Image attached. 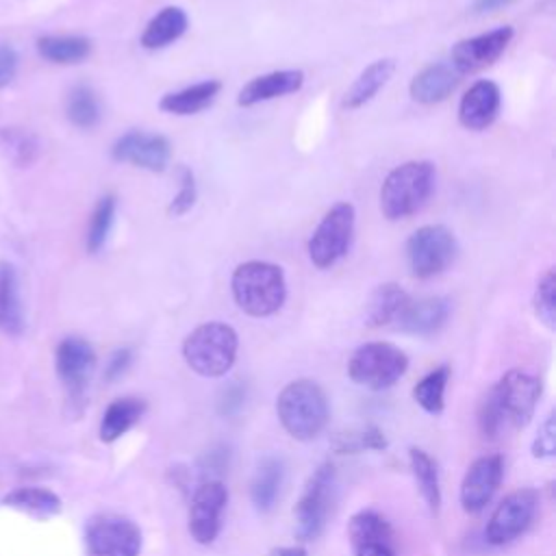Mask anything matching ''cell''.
Returning <instances> with one entry per match:
<instances>
[{
	"label": "cell",
	"instance_id": "18",
	"mask_svg": "<svg viewBox=\"0 0 556 556\" xmlns=\"http://www.w3.org/2000/svg\"><path fill=\"white\" fill-rule=\"evenodd\" d=\"M500 106V87L493 80H478L465 91L458 102V122L467 130H484L495 122Z\"/></svg>",
	"mask_w": 556,
	"mask_h": 556
},
{
	"label": "cell",
	"instance_id": "36",
	"mask_svg": "<svg viewBox=\"0 0 556 556\" xmlns=\"http://www.w3.org/2000/svg\"><path fill=\"white\" fill-rule=\"evenodd\" d=\"M534 315L539 321H543L549 330L556 328V274L549 269L536 285L534 298H532Z\"/></svg>",
	"mask_w": 556,
	"mask_h": 556
},
{
	"label": "cell",
	"instance_id": "26",
	"mask_svg": "<svg viewBox=\"0 0 556 556\" xmlns=\"http://www.w3.org/2000/svg\"><path fill=\"white\" fill-rule=\"evenodd\" d=\"M408 293L395 285V282H387V285H380L369 302H367V308H365V324L371 326V328H382V326H389V324H395L400 313L404 311V306L408 304Z\"/></svg>",
	"mask_w": 556,
	"mask_h": 556
},
{
	"label": "cell",
	"instance_id": "10",
	"mask_svg": "<svg viewBox=\"0 0 556 556\" xmlns=\"http://www.w3.org/2000/svg\"><path fill=\"white\" fill-rule=\"evenodd\" d=\"M85 545L91 556H139L141 530L119 515H98L85 528Z\"/></svg>",
	"mask_w": 556,
	"mask_h": 556
},
{
	"label": "cell",
	"instance_id": "9",
	"mask_svg": "<svg viewBox=\"0 0 556 556\" xmlns=\"http://www.w3.org/2000/svg\"><path fill=\"white\" fill-rule=\"evenodd\" d=\"M334 467L321 463L308 478L298 504H295V534L300 541H313L324 532L326 517L332 502Z\"/></svg>",
	"mask_w": 556,
	"mask_h": 556
},
{
	"label": "cell",
	"instance_id": "35",
	"mask_svg": "<svg viewBox=\"0 0 556 556\" xmlns=\"http://www.w3.org/2000/svg\"><path fill=\"white\" fill-rule=\"evenodd\" d=\"M67 117L78 128H91L100 119V102L87 85L72 89L67 98Z\"/></svg>",
	"mask_w": 556,
	"mask_h": 556
},
{
	"label": "cell",
	"instance_id": "23",
	"mask_svg": "<svg viewBox=\"0 0 556 556\" xmlns=\"http://www.w3.org/2000/svg\"><path fill=\"white\" fill-rule=\"evenodd\" d=\"M222 91V83L219 80H200L195 85H189L185 89L165 93L159 102L161 111L172 113V115H193L204 111Z\"/></svg>",
	"mask_w": 556,
	"mask_h": 556
},
{
	"label": "cell",
	"instance_id": "5",
	"mask_svg": "<svg viewBox=\"0 0 556 556\" xmlns=\"http://www.w3.org/2000/svg\"><path fill=\"white\" fill-rule=\"evenodd\" d=\"M237 350L239 337L235 328L224 321H206L198 326L182 343L187 365L204 378L224 376L235 365Z\"/></svg>",
	"mask_w": 556,
	"mask_h": 556
},
{
	"label": "cell",
	"instance_id": "32",
	"mask_svg": "<svg viewBox=\"0 0 556 556\" xmlns=\"http://www.w3.org/2000/svg\"><path fill=\"white\" fill-rule=\"evenodd\" d=\"M450 380V367L441 365L437 369H432L430 374H426L413 389V397L415 402L430 415H439L445 406V387Z\"/></svg>",
	"mask_w": 556,
	"mask_h": 556
},
{
	"label": "cell",
	"instance_id": "12",
	"mask_svg": "<svg viewBox=\"0 0 556 556\" xmlns=\"http://www.w3.org/2000/svg\"><path fill=\"white\" fill-rule=\"evenodd\" d=\"M226 502L228 489L219 480H206L193 491L189 506V532L195 543L208 545L217 539Z\"/></svg>",
	"mask_w": 556,
	"mask_h": 556
},
{
	"label": "cell",
	"instance_id": "25",
	"mask_svg": "<svg viewBox=\"0 0 556 556\" xmlns=\"http://www.w3.org/2000/svg\"><path fill=\"white\" fill-rule=\"evenodd\" d=\"M0 330L4 334H20L24 330L17 271L7 261H0Z\"/></svg>",
	"mask_w": 556,
	"mask_h": 556
},
{
	"label": "cell",
	"instance_id": "7",
	"mask_svg": "<svg viewBox=\"0 0 556 556\" xmlns=\"http://www.w3.org/2000/svg\"><path fill=\"white\" fill-rule=\"evenodd\" d=\"M458 252L456 237L441 224L417 228L406 241V261L415 278H432L445 271Z\"/></svg>",
	"mask_w": 556,
	"mask_h": 556
},
{
	"label": "cell",
	"instance_id": "39",
	"mask_svg": "<svg viewBox=\"0 0 556 556\" xmlns=\"http://www.w3.org/2000/svg\"><path fill=\"white\" fill-rule=\"evenodd\" d=\"M532 454L536 458H549L556 454V419H554V413H549L545 417V421L541 424L539 432H536V439L532 443Z\"/></svg>",
	"mask_w": 556,
	"mask_h": 556
},
{
	"label": "cell",
	"instance_id": "16",
	"mask_svg": "<svg viewBox=\"0 0 556 556\" xmlns=\"http://www.w3.org/2000/svg\"><path fill=\"white\" fill-rule=\"evenodd\" d=\"M354 556H395V534L389 521L371 510H358L348 523Z\"/></svg>",
	"mask_w": 556,
	"mask_h": 556
},
{
	"label": "cell",
	"instance_id": "45",
	"mask_svg": "<svg viewBox=\"0 0 556 556\" xmlns=\"http://www.w3.org/2000/svg\"><path fill=\"white\" fill-rule=\"evenodd\" d=\"M271 556H306V549L300 547V545H293V547H278L271 552Z\"/></svg>",
	"mask_w": 556,
	"mask_h": 556
},
{
	"label": "cell",
	"instance_id": "4",
	"mask_svg": "<svg viewBox=\"0 0 556 556\" xmlns=\"http://www.w3.org/2000/svg\"><path fill=\"white\" fill-rule=\"evenodd\" d=\"M276 413L282 428L298 441H311L328 424V397L313 380L289 382L276 400Z\"/></svg>",
	"mask_w": 556,
	"mask_h": 556
},
{
	"label": "cell",
	"instance_id": "31",
	"mask_svg": "<svg viewBox=\"0 0 556 556\" xmlns=\"http://www.w3.org/2000/svg\"><path fill=\"white\" fill-rule=\"evenodd\" d=\"M7 506L24 510L35 517H52L61 510V500L48 489L41 486H22L4 495L2 500Z\"/></svg>",
	"mask_w": 556,
	"mask_h": 556
},
{
	"label": "cell",
	"instance_id": "8",
	"mask_svg": "<svg viewBox=\"0 0 556 556\" xmlns=\"http://www.w3.org/2000/svg\"><path fill=\"white\" fill-rule=\"evenodd\" d=\"M354 219L356 215L350 202H337L328 208L308 239V258L315 267L328 269L348 254L354 235Z\"/></svg>",
	"mask_w": 556,
	"mask_h": 556
},
{
	"label": "cell",
	"instance_id": "3",
	"mask_svg": "<svg viewBox=\"0 0 556 556\" xmlns=\"http://www.w3.org/2000/svg\"><path fill=\"white\" fill-rule=\"evenodd\" d=\"M434 189V165L430 161H408L391 169L380 187V211L397 222L424 208Z\"/></svg>",
	"mask_w": 556,
	"mask_h": 556
},
{
	"label": "cell",
	"instance_id": "2",
	"mask_svg": "<svg viewBox=\"0 0 556 556\" xmlns=\"http://www.w3.org/2000/svg\"><path fill=\"white\" fill-rule=\"evenodd\" d=\"M230 291L245 315L269 317L282 308L287 282L278 265L267 261H245L232 271Z\"/></svg>",
	"mask_w": 556,
	"mask_h": 556
},
{
	"label": "cell",
	"instance_id": "15",
	"mask_svg": "<svg viewBox=\"0 0 556 556\" xmlns=\"http://www.w3.org/2000/svg\"><path fill=\"white\" fill-rule=\"evenodd\" d=\"M56 374L72 397H83L96 369V352L80 337H65L54 354Z\"/></svg>",
	"mask_w": 556,
	"mask_h": 556
},
{
	"label": "cell",
	"instance_id": "1",
	"mask_svg": "<svg viewBox=\"0 0 556 556\" xmlns=\"http://www.w3.org/2000/svg\"><path fill=\"white\" fill-rule=\"evenodd\" d=\"M541 395V380L528 371H506L484 395L480 406V430L495 439L504 430H519L528 426Z\"/></svg>",
	"mask_w": 556,
	"mask_h": 556
},
{
	"label": "cell",
	"instance_id": "33",
	"mask_svg": "<svg viewBox=\"0 0 556 556\" xmlns=\"http://www.w3.org/2000/svg\"><path fill=\"white\" fill-rule=\"evenodd\" d=\"M332 447L339 454H358V452H380L387 447V437L378 426H361V428H350L343 432H337L332 437Z\"/></svg>",
	"mask_w": 556,
	"mask_h": 556
},
{
	"label": "cell",
	"instance_id": "27",
	"mask_svg": "<svg viewBox=\"0 0 556 556\" xmlns=\"http://www.w3.org/2000/svg\"><path fill=\"white\" fill-rule=\"evenodd\" d=\"M282 478H285V467L280 458L267 456L258 463L250 484V497L258 513H269L276 506Z\"/></svg>",
	"mask_w": 556,
	"mask_h": 556
},
{
	"label": "cell",
	"instance_id": "19",
	"mask_svg": "<svg viewBox=\"0 0 556 556\" xmlns=\"http://www.w3.org/2000/svg\"><path fill=\"white\" fill-rule=\"evenodd\" d=\"M450 317V302L441 295H430L421 300H408L404 311L400 313L395 326L402 332L428 337L445 326Z\"/></svg>",
	"mask_w": 556,
	"mask_h": 556
},
{
	"label": "cell",
	"instance_id": "40",
	"mask_svg": "<svg viewBox=\"0 0 556 556\" xmlns=\"http://www.w3.org/2000/svg\"><path fill=\"white\" fill-rule=\"evenodd\" d=\"M130 361H132V352H130L128 348L115 350V352L109 356V363H106V367H104V378H106L109 382L117 380V378L128 369Z\"/></svg>",
	"mask_w": 556,
	"mask_h": 556
},
{
	"label": "cell",
	"instance_id": "42",
	"mask_svg": "<svg viewBox=\"0 0 556 556\" xmlns=\"http://www.w3.org/2000/svg\"><path fill=\"white\" fill-rule=\"evenodd\" d=\"M17 74V52L11 46H0V89H4Z\"/></svg>",
	"mask_w": 556,
	"mask_h": 556
},
{
	"label": "cell",
	"instance_id": "28",
	"mask_svg": "<svg viewBox=\"0 0 556 556\" xmlns=\"http://www.w3.org/2000/svg\"><path fill=\"white\" fill-rule=\"evenodd\" d=\"M146 413V402L139 397H119L113 400L100 421V439L104 443L117 441L122 434H126Z\"/></svg>",
	"mask_w": 556,
	"mask_h": 556
},
{
	"label": "cell",
	"instance_id": "17",
	"mask_svg": "<svg viewBox=\"0 0 556 556\" xmlns=\"http://www.w3.org/2000/svg\"><path fill=\"white\" fill-rule=\"evenodd\" d=\"M504 460L500 454H489L476 458L460 484V504L467 513H480L493 500L502 482Z\"/></svg>",
	"mask_w": 556,
	"mask_h": 556
},
{
	"label": "cell",
	"instance_id": "20",
	"mask_svg": "<svg viewBox=\"0 0 556 556\" xmlns=\"http://www.w3.org/2000/svg\"><path fill=\"white\" fill-rule=\"evenodd\" d=\"M304 85L302 70H276L245 83L237 96L239 106H254L258 102H267L274 98H282L295 93Z\"/></svg>",
	"mask_w": 556,
	"mask_h": 556
},
{
	"label": "cell",
	"instance_id": "44",
	"mask_svg": "<svg viewBox=\"0 0 556 556\" xmlns=\"http://www.w3.org/2000/svg\"><path fill=\"white\" fill-rule=\"evenodd\" d=\"M510 2H515V0H476L471 11L473 13H491V11H497L502 7H508Z\"/></svg>",
	"mask_w": 556,
	"mask_h": 556
},
{
	"label": "cell",
	"instance_id": "6",
	"mask_svg": "<svg viewBox=\"0 0 556 556\" xmlns=\"http://www.w3.org/2000/svg\"><path fill=\"white\" fill-rule=\"evenodd\" d=\"M408 369V356L393 343L371 341L356 348L348 361V376L367 389L382 391L395 384Z\"/></svg>",
	"mask_w": 556,
	"mask_h": 556
},
{
	"label": "cell",
	"instance_id": "43",
	"mask_svg": "<svg viewBox=\"0 0 556 556\" xmlns=\"http://www.w3.org/2000/svg\"><path fill=\"white\" fill-rule=\"evenodd\" d=\"M228 456H230L228 447L226 445H217L211 452H206V456L202 458V469L208 471V473H219V471H224L228 467Z\"/></svg>",
	"mask_w": 556,
	"mask_h": 556
},
{
	"label": "cell",
	"instance_id": "24",
	"mask_svg": "<svg viewBox=\"0 0 556 556\" xmlns=\"http://www.w3.org/2000/svg\"><path fill=\"white\" fill-rule=\"evenodd\" d=\"M189 17L180 7H165L159 11L141 33V46L146 50H161L185 35Z\"/></svg>",
	"mask_w": 556,
	"mask_h": 556
},
{
	"label": "cell",
	"instance_id": "34",
	"mask_svg": "<svg viewBox=\"0 0 556 556\" xmlns=\"http://www.w3.org/2000/svg\"><path fill=\"white\" fill-rule=\"evenodd\" d=\"M115 195H102L91 213V222H89V230H87V250L89 252H100L102 245L109 239V232L113 228V219H115Z\"/></svg>",
	"mask_w": 556,
	"mask_h": 556
},
{
	"label": "cell",
	"instance_id": "22",
	"mask_svg": "<svg viewBox=\"0 0 556 556\" xmlns=\"http://www.w3.org/2000/svg\"><path fill=\"white\" fill-rule=\"evenodd\" d=\"M395 72V61L393 59H378L374 63H369L358 78L350 85V89L343 96L341 106L343 109H361L363 104H367L369 100H374V96L389 83V78Z\"/></svg>",
	"mask_w": 556,
	"mask_h": 556
},
{
	"label": "cell",
	"instance_id": "30",
	"mask_svg": "<svg viewBox=\"0 0 556 556\" xmlns=\"http://www.w3.org/2000/svg\"><path fill=\"white\" fill-rule=\"evenodd\" d=\"M408 458H410V469H413V476H415V482H417V489H419L424 502L428 504V508L432 513H439L441 486H439L437 463L419 447H410Z\"/></svg>",
	"mask_w": 556,
	"mask_h": 556
},
{
	"label": "cell",
	"instance_id": "11",
	"mask_svg": "<svg viewBox=\"0 0 556 556\" xmlns=\"http://www.w3.org/2000/svg\"><path fill=\"white\" fill-rule=\"evenodd\" d=\"M539 504V493L534 489H519L508 493L497 508L493 510L486 523V541L493 545H504L515 541L519 534L528 530L534 519Z\"/></svg>",
	"mask_w": 556,
	"mask_h": 556
},
{
	"label": "cell",
	"instance_id": "41",
	"mask_svg": "<svg viewBox=\"0 0 556 556\" xmlns=\"http://www.w3.org/2000/svg\"><path fill=\"white\" fill-rule=\"evenodd\" d=\"M243 397H245V389H243L239 382L228 384V387L224 389L222 397H219V410H222L224 415L237 413V410L241 408V404H243Z\"/></svg>",
	"mask_w": 556,
	"mask_h": 556
},
{
	"label": "cell",
	"instance_id": "14",
	"mask_svg": "<svg viewBox=\"0 0 556 556\" xmlns=\"http://www.w3.org/2000/svg\"><path fill=\"white\" fill-rule=\"evenodd\" d=\"M111 156L119 163H130L148 172H163L169 163L172 146L163 135L130 130L113 143Z\"/></svg>",
	"mask_w": 556,
	"mask_h": 556
},
{
	"label": "cell",
	"instance_id": "38",
	"mask_svg": "<svg viewBox=\"0 0 556 556\" xmlns=\"http://www.w3.org/2000/svg\"><path fill=\"white\" fill-rule=\"evenodd\" d=\"M195 198H198L195 176L189 167H180V189L174 195V200L169 202V208H167L169 215H174V217L185 215L195 204Z\"/></svg>",
	"mask_w": 556,
	"mask_h": 556
},
{
	"label": "cell",
	"instance_id": "21",
	"mask_svg": "<svg viewBox=\"0 0 556 556\" xmlns=\"http://www.w3.org/2000/svg\"><path fill=\"white\" fill-rule=\"evenodd\" d=\"M460 74L454 70L450 61H439L424 67L408 85L410 98L419 104H437L443 102L458 87Z\"/></svg>",
	"mask_w": 556,
	"mask_h": 556
},
{
	"label": "cell",
	"instance_id": "13",
	"mask_svg": "<svg viewBox=\"0 0 556 556\" xmlns=\"http://www.w3.org/2000/svg\"><path fill=\"white\" fill-rule=\"evenodd\" d=\"M513 35H515L513 26H497V28L480 33L476 37H467L452 48L450 63L454 65V70L460 76L473 74L482 67L495 63L508 48Z\"/></svg>",
	"mask_w": 556,
	"mask_h": 556
},
{
	"label": "cell",
	"instance_id": "37",
	"mask_svg": "<svg viewBox=\"0 0 556 556\" xmlns=\"http://www.w3.org/2000/svg\"><path fill=\"white\" fill-rule=\"evenodd\" d=\"M0 152L9 156L11 161L24 165L35 159L37 143L30 135L13 130V128H0Z\"/></svg>",
	"mask_w": 556,
	"mask_h": 556
},
{
	"label": "cell",
	"instance_id": "29",
	"mask_svg": "<svg viewBox=\"0 0 556 556\" xmlns=\"http://www.w3.org/2000/svg\"><path fill=\"white\" fill-rule=\"evenodd\" d=\"M37 50L50 63L72 65L89 56L91 41L78 35H48L37 41Z\"/></svg>",
	"mask_w": 556,
	"mask_h": 556
}]
</instances>
